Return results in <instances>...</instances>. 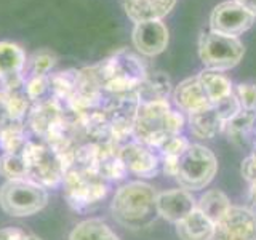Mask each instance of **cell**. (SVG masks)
<instances>
[{"label": "cell", "instance_id": "6da1fadb", "mask_svg": "<svg viewBox=\"0 0 256 240\" xmlns=\"http://www.w3.org/2000/svg\"><path fill=\"white\" fill-rule=\"evenodd\" d=\"M157 190L144 181H132L116 190L110 213L118 224L130 229L146 228L154 221Z\"/></svg>", "mask_w": 256, "mask_h": 240}, {"label": "cell", "instance_id": "7a4b0ae2", "mask_svg": "<svg viewBox=\"0 0 256 240\" xmlns=\"http://www.w3.org/2000/svg\"><path fill=\"white\" fill-rule=\"evenodd\" d=\"M96 70L106 96H122L138 90L140 84L148 76L144 62L136 54L120 50L100 64Z\"/></svg>", "mask_w": 256, "mask_h": 240}, {"label": "cell", "instance_id": "3957f363", "mask_svg": "<svg viewBox=\"0 0 256 240\" xmlns=\"http://www.w3.org/2000/svg\"><path fill=\"white\" fill-rule=\"evenodd\" d=\"M48 202V189L29 178L5 181L0 188V208L14 218L32 216L44 210Z\"/></svg>", "mask_w": 256, "mask_h": 240}, {"label": "cell", "instance_id": "277c9868", "mask_svg": "<svg viewBox=\"0 0 256 240\" xmlns=\"http://www.w3.org/2000/svg\"><path fill=\"white\" fill-rule=\"evenodd\" d=\"M218 170V160L213 152L202 144L190 146L178 157L176 181L186 190H200L208 186Z\"/></svg>", "mask_w": 256, "mask_h": 240}, {"label": "cell", "instance_id": "5b68a950", "mask_svg": "<svg viewBox=\"0 0 256 240\" xmlns=\"http://www.w3.org/2000/svg\"><path fill=\"white\" fill-rule=\"evenodd\" d=\"M245 54L238 37H228L208 30L198 38V56L205 69L224 72L236 68Z\"/></svg>", "mask_w": 256, "mask_h": 240}, {"label": "cell", "instance_id": "8992f818", "mask_svg": "<svg viewBox=\"0 0 256 240\" xmlns=\"http://www.w3.org/2000/svg\"><path fill=\"white\" fill-rule=\"evenodd\" d=\"M170 110L172 106L168 100L140 102L133 126V138L150 149H160V146L170 138L165 128V118Z\"/></svg>", "mask_w": 256, "mask_h": 240}, {"label": "cell", "instance_id": "52a82bcc", "mask_svg": "<svg viewBox=\"0 0 256 240\" xmlns=\"http://www.w3.org/2000/svg\"><path fill=\"white\" fill-rule=\"evenodd\" d=\"M256 16L234 0L218 4L210 14V30L214 34L238 37L253 26Z\"/></svg>", "mask_w": 256, "mask_h": 240}, {"label": "cell", "instance_id": "ba28073f", "mask_svg": "<svg viewBox=\"0 0 256 240\" xmlns=\"http://www.w3.org/2000/svg\"><path fill=\"white\" fill-rule=\"evenodd\" d=\"M213 240H256V214L246 206H230L214 226Z\"/></svg>", "mask_w": 256, "mask_h": 240}, {"label": "cell", "instance_id": "9c48e42d", "mask_svg": "<svg viewBox=\"0 0 256 240\" xmlns=\"http://www.w3.org/2000/svg\"><path fill=\"white\" fill-rule=\"evenodd\" d=\"M118 157L122 158L126 170L141 178H154L158 173L160 158L154 150L140 141H126L118 146Z\"/></svg>", "mask_w": 256, "mask_h": 240}, {"label": "cell", "instance_id": "30bf717a", "mask_svg": "<svg viewBox=\"0 0 256 240\" xmlns=\"http://www.w3.org/2000/svg\"><path fill=\"white\" fill-rule=\"evenodd\" d=\"M168 29L164 21H144L133 26L132 42L136 52L144 56H157L164 53L168 46Z\"/></svg>", "mask_w": 256, "mask_h": 240}, {"label": "cell", "instance_id": "8fae6325", "mask_svg": "<svg viewBox=\"0 0 256 240\" xmlns=\"http://www.w3.org/2000/svg\"><path fill=\"white\" fill-rule=\"evenodd\" d=\"M197 208V200L186 189H172L157 192L156 210L157 216L168 222L178 224Z\"/></svg>", "mask_w": 256, "mask_h": 240}, {"label": "cell", "instance_id": "7c38bea8", "mask_svg": "<svg viewBox=\"0 0 256 240\" xmlns=\"http://www.w3.org/2000/svg\"><path fill=\"white\" fill-rule=\"evenodd\" d=\"M62 118H64L62 102L54 98H48L45 101L34 102L26 117L29 128L44 141L48 136V133H50Z\"/></svg>", "mask_w": 256, "mask_h": 240}, {"label": "cell", "instance_id": "4fadbf2b", "mask_svg": "<svg viewBox=\"0 0 256 240\" xmlns=\"http://www.w3.org/2000/svg\"><path fill=\"white\" fill-rule=\"evenodd\" d=\"M173 100L178 109L181 112H188V114H194V112L213 106L204 86L200 85L198 77H189L182 80L180 85H176L173 90Z\"/></svg>", "mask_w": 256, "mask_h": 240}, {"label": "cell", "instance_id": "5bb4252c", "mask_svg": "<svg viewBox=\"0 0 256 240\" xmlns=\"http://www.w3.org/2000/svg\"><path fill=\"white\" fill-rule=\"evenodd\" d=\"M125 14L134 24L144 21H162L170 14L176 0H122Z\"/></svg>", "mask_w": 256, "mask_h": 240}, {"label": "cell", "instance_id": "9a60e30c", "mask_svg": "<svg viewBox=\"0 0 256 240\" xmlns=\"http://www.w3.org/2000/svg\"><path fill=\"white\" fill-rule=\"evenodd\" d=\"M214 226V222L196 208L189 216L176 224V234L181 240H213Z\"/></svg>", "mask_w": 256, "mask_h": 240}, {"label": "cell", "instance_id": "2e32d148", "mask_svg": "<svg viewBox=\"0 0 256 240\" xmlns=\"http://www.w3.org/2000/svg\"><path fill=\"white\" fill-rule=\"evenodd\" d=\"M222 132L228 134L229 141H232L238 148H246L252 141V136L256 133V112L242 109L236 117H232L224 125Z\"/></svg>", "mask_w": 256, "mask_h": 240}, {"label": "cell", "instance_id": "e0dca14e", "mask_svg": "<svg viewBox=\"0 0 256 240\" xmlns=\"http://www.w3.org/2000/svg\"><path fill=\"white\" fill-rule=\"evenodd\" d=\"M28 56L24 48L10 40L0 42V82L26 72Z\"/></svg>", "mask_w": 256, "mask_h": 240}, {"label": "cell", "instance_id": "ac0fdd59", "mask_svg": "<svg viewBox=\"0 0 256 240\" xmlns=\"http://www.w3.org/2000/svg\"><path fill=\"white\" fill-rule=\"evenodd\" d=\"M188 124L192 134L200 140H212L218 133H221L224 128V122L221 120L218 112H216L214 106L189 114Z\"/></svg>", "mask_w": 256, "mask_h": 240}, {"label": "cell", "instance_id": "d6986e66", "mask_svg": "<svg viewBox=\"0 0 256 240\" xmlns=\"http://www.w3.org/2000/svg\"><path fill=\"white\" fill-rule=\"evenodd\" d=\"M136 93H138L140 102L168 100V96L172 93V82L164 72H152V74L144 77Z\"/></svg>", "mask_w": 256, "mask_h": 240}, {"label": "cell", "instance_id": "ffe728a7", "mask_svg": "<svg viewBox=\"0 0 256 240\" xmlns=\"http://www.w3.org/2000/svg\"><path fill=\"white\" fill-rule=\"evenodd\" d=\"M197 77L212 104L220 102L224 98H228L229 94H232V82L222 72L204 69Z\"/></svg>", "mask_w": 256, "mask_h": 240}, {"label": "cell", "instance_id": "44dd1931", "mask_svg": "<svg viewBox=\"0 0 256 240\" xmlns=\"http://www.w3.org/2000/svg\"><path fill=\"white\" fill-rule=\"evenodd\" d=\"M69 240H120L106 221L100 218H90L70 230Z\"/></svg>", "mask_w": 256, "mask_h": 240}, {"label": "cell", "instance_id": "7402d4cb", "mask_svg": "<svg viewBox=\"0 0 256 240\" xmlns=\"http://www.w3.org/2000/svg\"><path fill=\"white\" fill-rule=\"evenodd\" d=\"M230 206L232 205L229 202L228 196L218 189L206 190L205 194L197 200V208L214 224H218L224 218V214L229 212Z\"/></svg>", "mask_w": 256, "mask_h": 240}, {"label": "cell", "instance_id": "603a6c76", "mask_svg": "<svg viewBox=\"0 0 256 240\" xmlns=\"http://www.w3.org/2000/svg\"><path fill=\"white\" fill-rule=\"evenodd\" d=\"M28 140L26 126L22 122H10L0 128V149L4 154H20Z\"/></svg>", "mask_w": 256, "mask_h": 240}, {"label": "cell", "instance_id": "cb8c5ba5", "mask_svg": "<svg viewBox=\"0 0 256 240\" xmlns=\"http://www.w3.org/2000/svg\"><path fill=\"white\" fill-rule=\"evenodd\" d=\"M4 106H5V112L6 117L10 122H24V118L28 117L32 102L29 101V98L24 93V90L21 92H4Z\"/></svg>", "mask_w": 256, "mask_h": 240}, {"label": "cell", "instance_id": "d4e9b609", "mask_svg": "<svg viewBox=\"0 0 256 240\" xmlns=\"http://www.w3.org/2000/svg\"><path fill=\"white\" fill-rule=\"evenodd\" d=\"M58 64V56L50 48H40L34 52L26 64V76H50V72Z\"/></svg>", "mask_w": 256, "mask_h": 240}, {"label": "cell", "instance_id": "484cf974", "mask_svg": "<svg viewBox=\"0 0 256 240\" xmlns=\"http://www.w3.org/2000/svg\"><path fill=\"white\" fill-rule=\"evenodd\" d=\"M24 93H26V96L32 104L52 98L50 77L48 76H30V77H28L26 84H24Z\"/></svg>", "mask_w": 256, "mask_h": 240}, {"label": "cell", "instance_id": "4316f807", "mask_svg": "<svg viewBox=\"0 0 256 240\" xmlns=\"http://www.w3.org/2000/svg\"><path fill=\"white\" fill-rule=\"evenodd\" d=\"M0 174L6 181L28 178V166L20 154H4L0 157Z\"/></svg>", "mask_w": 256, "mask_h": 240}, {"label": "cell", "instance_id": "83f0119b", "mask_svg": "<svg viewBox=\"0 0 256 240\" xmlns=\"http://www.w3.org/2000/svg\"><path fill=\"white\" fill-rule=\"evenodd\" d=\"M189 146L190 142L188 138H184L182 134H173L160 146L158 150L162 152V157H180Z\"/></svg>", "mask_w": 256, "mask_h": 240}, {"label": "cell", "instance_id": "f1b7e54d", "mask_svg": "<svg viewBox=\"0 0 256 240\" xmlns=\"http://www.w3.org/2000/svg\"><path fill=\"white\" fill-rule=\"evenodd\" d=\"M213 106H214L216 112L220 114L224 125H226L232 117H236L238 112L242 110V106H240V102H238L237 96L234 93L229 94L228 98H224L222 101L213 104Z\"/></svg>", "mask_w": 256, "mask_h": 240}, {"label": "cell", "instance_id": "f546056e", "mask_svg": "<svg viewBox=\"0 0 256 240\" xmlns=\"http://www.w3.org/2000/svg\"><path fill=\"white\" fill-rule=\"evenodd\" d=\"M240 102L242 109L254 110L256 109V85L253 84H240L234 93Z\"/></svg>", "mask_w": 256, "mask_h": 240}, {"label": "cell", "instance_id": "4dcf8cb0", "mask_svg": "<svg viewBox=\"0 0 256 240\" xmlns=\"http://www.w3.org/2000/svg\"><path fill=\"white\" fill-rule=\"evenodd\" d=\"M184 125H186V117L182 116L181 110H170L166 114L165 118V128H166V133L173 136V134H180L182 132Z\"/></svg>", "mask_w": 256, "mask_h": 240}, {"label": "cell", "instance_id": "1f68e13d", "mask_svg": "<svg viewBox=\"0 0 256 240\" xmlns=\"http://www.w3.org/2000/svg\"><path fill=\"white\" fill-rule=\"evenodd\" d=\"M242 174L246 181L254 182L256 181V142L253 146L252 154L248 156L246 158H244L242 162Z\"/></svg>", "mask_w": 256, "mask_h": 240}, {"label": "cell", "instance_id": "d6a6232c", "mask_svg": "<svg viewBox=\"0 0 256 240\" xmlns=\"http://www.w3.org/2000/svg\"><path fill=\"white\" fill-rule=\"evenodd\" d=\"M29 234L20 228H4L0 229V240H28Z\"/></svg>", "mask_w": 256, "mask_h": 240}, {"label": "cell", "instance_id": "836d02e7", "mask_svg": "<svg viewBox=\"0 0 256 240\" xmlns=\"http://www.w3.org/2000/svg\"><path fill=\"white\" fill-rule=\"evenodd\" d=\"M160 166L166 176H176V170H178V157H162L160 160Z\"/></svg>", "mask_w": 256, "mask_h": 240}, {"label": "cell", "instance_id": "e575fe53", "mask_svg": "<svg viewBox=\"0 0 256 240\" xmlns=\"http://www.w3.org/2000/svg\"><path fill=\"white\" fill-rule=\"evenodd\" d=\"M238 5H242L245 10H248L252 14L256 16V0H234Z\"/></svg>", "mask_w": 256, "mask_h": 240}, {"label": "cell", "instance_id": "d590c367", "mask_svg": "<svg viewBox=\"0 0 256 240\" xmlns=\"http://www.w3.org/2000/svg\"><path fill=\"white\" fill-rule=\"evenodd\" d=\"M250 200L256 205V181L252 182V188H250Z\"/></svg>", "mask_w": 256, "mask_h": 240}, {"label": "cell", "instance_id": "8d00e7d4", "mask_svg": "<svg viewBox=\"0 0 256 240\" xmlns=\"http://www.w3.org/2000/svg\"><path fill=\"white\" fill-rule=\"evenodd\" d=\"M28 240H40V238H38L37 236H32V234H29V238H28Z\"/></svg>", "mask_w": 256, "mask_h": 240}, {"label": "cell", "instance_id": "74e56055", "mask_svg": "<svg viewBox=\"0 0 256 240\" xmlns=\"http://www.w3.org/2000/svg\"><path fill=\"white\" fill-rule=\"evenodd\" d=\"M254 112H256V109H254Z\"/></svg>", "mask_w": 256, "mask_h": 240}]
</instances>
